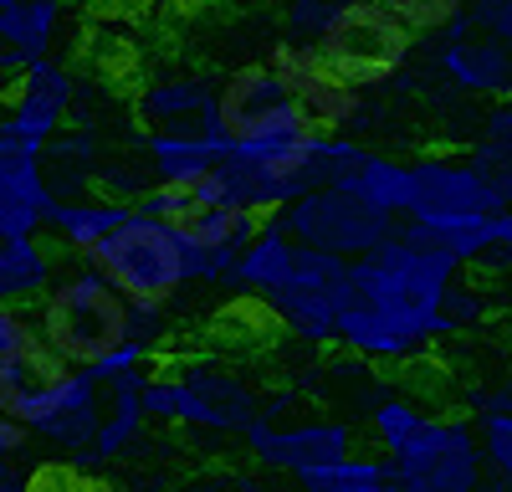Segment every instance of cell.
I'll return each instance as SVG.
<instances>
[{
    "label": "cell",
    "mask_w": 512,
    "mask_h": 492,
    "mask_svg": "<svg viewBox=\"0 0 512 492\" xmlns=\"http://www.w3.org/2000/svg\"><path fill=\"white\" fill-rule=\"evenodd\" d=\"M461 267L436 246L410 241L400 226L369 257L349 262V298L338 339L364 364H405L446 339V293Z\"/></svg>",
    "instance_id": "6da1fadb"
},
{
    "label": "cell",
    "mask_w": 512,
    "mask_h": 492,
    "mask_svg": "<svg viewBox=\"0 0 512 492\" xmlns=\"http://www.w3.org/2000/svg\"><path fill=\"white\" fill-rule=\"evenodd\" d=\"M0 416L47 446L67 472L103 426V385L82 369H67L47 344H31L0 364Z\"/></svg>",
    "instance_id": "7a4b0ae2"
},
{
    "label": "cell",
    "mask_w": 512,
    "mask_h": 492,
    "mask_svg": "<svg viewBox=\"0 0 512 492\" xmlns=\"http://www.w3.org/2000/svg\"><path fill=\"white\" fill-rule=\"evenodd\" d=\"M36 334L67 369H93L113 349L134 344V303L88 262H72L36 303Z\"/></svg>",
    "instance_id": "3957f363"
},
{
    "label": "cell",
    "mask_w": 512,
    "mask_h": 492,
    "mask_svg": "<svg viewBox=\"0 0 512 492\" xmlns=\"http://www.w3.org/2000/svg\"><path fill=\"white\" fill-rule=\"evenodd\" d=\"M82 262L103 272V282H113L128 303L169 308L185 287H195V246L185 226L154 221L144 211H128Z\"/></svg>",
    "instance_id": "277c9868"
},
{
    "label": "cell",
    "mask_w": 512,
    "mask_h": 492,
    "mask_svg": "<svg viewBox=\"0 0 512 492\" xmlns=\"http://www.w3.org/2000/svg\"><path fill=\"white\" fill-rule=\"evenodd\" d=\"M144 416L159 426H190L216 436H246L262 421V390H251L236 369L216 359H185L169 369H149Z\"/></svg>",
    "instance_id": "5b68a950"
},
{
    "label": "cell",
    "mask_w": 512,
    "mask_h": 492,
    "mask_svg": "<svg viewBox=\"0 0 512 492\" xmlns=\"http://www.w3.org/2000/svg\"><path fill=\"white\" fill-rule=\"evenodd\" d=\"M221 134H226V154H256V159H282L297 154L318 129L308 123L303 103L292 98V88L267 67L251 62L221 77Z\"/></svg>",
    "instance_id": "8992f818"
},
{
    "label": "cell",
    "mask_w": 512,
    "mask_h": 492,
    "mask_svg": "<svg viewBox=\"0 0 512 492\" xmlns=\"http://www.w3.org/2000/svg\"><path fill=\"white\" fill-rule=\"evenodd\" d=\"M415 200L400 226L492 221L512 211V164H477L472 154H420L410 159Z\"/></svg>",
    "instance_id": "52a82bcc"
},
{
    "label": "cell",
    "mask_w": 512,
    "mask_h": 492,
    "mask_svg": "<svg viewBox=\"0 0 512 492\" xmlns=\"http://www.w3.org/2000/svg\"><path fill=\"white\" fill-rule=\"evenodd\" d=\"M395 492H482L487 467L477 426L461 416H431L400 451L384 457Z\"/></svg>",
    "instance_id": "ba28073f"
},
{
    "label": "cell",
    "mask_w": 512,
    "mask_h": 492,
    "mask_svg": "<svg viewBox=\"0 0 512 492\" xmlns=\"http://www.w3.org/2000/svg\"><path fill=\"white\" fill-rule=\"evenodd\" d=\"M297 246H308V252H328L338 262H359L369 257L379 241L395 236V221H384L379 211L349 190H308L287 200L282 211L272 216Z\"/></svg>",
    "instance_id": "9c48e42d"
},
{
    "label": "cell",
    "mask_w": 512,
    "mask_h": 492,
    "mask_svg": "<svg viewBox=\"0 0 512 492\" xmlns=\"http://www.w3.org/2000/svg\"><path fill=\"white\" fill-rule=\"evenodd\" d=\"M267 67L292 88V98L303 103V113H308V123L318 134H354L359 123H369L364 77L323 62L313 47H297V41L282 36L267 52Z\"/></svg>",
    "instance_id": "30bf717a"
},
{
    "label": "cell",
    "mask_w": 512,
    "mask_h": 492,
    "mask_svg": "<svg viewBox=\"0 0 512 492\" xmlns=\"http://www.w3.org/2000/svg\"><path fill=\"white\" fill-rule=\"evenodd\" d=\"M349 298V262H338L328 252H297L292 277L262 303L292 339L303 344H333L338 339V313Z\"/></svg>",
    "instance_id": "8fae6325"
},
{
    "label": "cell",
    "mask_w": 512,
    "mask_h": 492,
    "mask_svg": "<svg viewBox=\"0 0 512 492\" xmlns=\"http://www.w3.org/2000/svg\"><path fill=\"white\" fill-rule=\"evenodd\" d=\"M246 446L262 472H282L303 482L308 472H323L333 462L354 457V426L333 416H303V421H277V426L256 421L246 431Z\"/></svg>",
    "instance_id": "7c38bea8"
},
{
    "label": "cell",
    "mask_w": 512,
    "mask_h": 492,
    "mask_svg": "<svg viewBox=\"0 0 512 492\" xmlns=\"http://www.w3.org/2000/svg\"><path fill=\"white\" fill-rule=\"evenodd\" d=\"M431 67L451 82L456 93L492 98V103L512 98V47L482 36L466 16L431 31Z\"/></svg>",
    "instance_id": "4fadbf2b"
},
{
    "label": "cell",
    "mask_w": 512,
    "mask_h": 492,
    "mask_svg": "<svg viewBox=\"0 0 512 492\" xmlns=\"http://www.w3.org/2000/svg\"><path fill=\"white\" fill-rule=\"evenodd\" d=\"M77 113V77L72 67H62L57 57L47 62H36L26 77H21V88L11 93V103L0 108V118L16 129V139L36 154V159H47V149L67 134V118Z\"/></svg>",
    "instance_id": "5bb4252c"
},
{
    "label": "cell",
    "mask_w": 512,
    "mask_h": 492,
    "mask_svg": "<svg viewBox=\"0 0 512 492\" xmlns=\"http://www.w3.org/2000/svg\"><path fill=\"white\" fill-rule=\"evenodd\" d=\"M221 82L200 72H164L139 88V118L154 134H195V139H226L221 134V108H216Z\"/></svg>",
    "instance_id": "9a60e30c"
},
{
    "label": "cell",
    "mask_w": 512,
    "mask_h": 492,
    "mask_svg": "<svg viewBox=\"0 0 512 492\" xmlns=\"http://www.w3.org/2000/svg\"><path fill=\"white\" fill-rule=\"evenodd\" d=\"M144 375H123L103 390V426L93 436V446L82 451V457L67 467V477H103L108 467L128 462L134 451H144V431H149V416H144Z\"/></svg>",
    "instance_id": "2e32d148"
},
{
    "label": "cell",
    "mask_w": 512,
    "mask_h": 492,
    "mask_svg": "<svg viewBox=\"0 0 512 492\" xmlns=\"http://www.w3.org/2000/svg\"><path fill=\"white\" fill-rule=\"evenodd\" d=\"M52 185L41 159H0V241L41 236L52 211Z\"/></svg>",
    "instance_id": "e0dca14e"
},
{
    "label": "cell",
    "mask_w": 512,
    "mask_h": 492,
    "mask_svg": "<svg viewBox=\"0 0 512 492\" xmlns=\"http://www.w3.org/2000/svg\"><path fill=\"white\" fill-rule=\"evenodd\" d=\"M139 154L154 185L195 190L216 164L226 159V139H195V134H139Z\"/></svg>",
    "instance_id": "ac0fdd59"
},
{
    "label": "cell",
    "mask_w": 512,
    "mask_h": 492,
    "mask_svg": "<svg viewBox=\"0 0 512 492\" xmlns=\"http://www.w3.org/2000/svg\"><path fill=\"white\" fill-rule=\"evenodd\" d=\"M297 246L272 216L262 221V231H256L246 246H241V257H236V277H231V287L241 298H251V303H267L277 287L292 277V267H297Z\"/></svg>",
    "instance_id": "d6986e66"
},
{
    "label": "cell",
    "mask_w": 512,
    "mask_h": 492,
    "mask_svg": "<svg viewBox=\"0 0 512 492\" xmlns=\"http://www.w3.org/2000/svg\"><path fill=\"white\" fill-rule=\"evenodd\" d=\"M57 252L41 236L0 241V308H31L52 293L57 282Z\"/></svg>",
    "instance_id": "ffe728a7"
},
{
    "label": "cell",
    "mask_w": 512,
    "mask_h": 492,
    "mask_svg": "<svg viewBox=\"0 0 512 492\" xmlns=\"http://www.w3.org/2000/svg\"><path fill=\"white\" fill-rule=\"evenodd\" d=\"M134 211V205H118V200H93V195H82V200H52V211H47V231L57 236V246L82 262L93 252V246Z\"/></svg>",
    "instance_id": "44dd1931"
},
{
    "label": "cell",
    "mask_w": 512,
    "mask_h": 492,
    "mask_svg": "<svg viewBox=\"0 0 512 492\" xmlns=\"http://www.w3.org/2000/svg\"><path fill=\"white\" fill-rule=\"evenodd\" d=\"M62 16H67V0H11V6L0 11V47L21 52L31 67L47 62L52 47H57Z\"/></svg>",
    "instance_id": "7402d4cb"
},
{
    "label": "cell",
    "mask_w": 512,
    "mask_h": 492,
    "mask_svg": "<svg viewBox=\"0 0 512 492\" xmlns=\"http://www.w3.org/2000/svg\"><path fill=\"white\" fill-rule=\"evenodd\" d=\"M349 195H359L369 211H379L384 221H405L410 216V200H415V180H410V159H395V154H374L364 159V170L354 175Z\"/></svg>",
    "instance_id": "603a6c76"
},
{
    "label": "cell",
    "mask_w": 512,
    "mask_h": 492,
    "mask_svg": "<svg viewBox=\"0 0 512 492\" xmlns=\"http://www.w3.org/2000/svg\"><path fill=\"white\" fill-rule=\"evenodd\" d=\"M267 216L241 211V205H200V211L185 221V236L200 252H241V246L262 231Z\"/></svg>",
    "instance_id": "cb8c5ba5"
},
{
    "label": "cell",
    "mask_w": 512,
    "mask_h": 492,
    "mask_svg": "<svg viewBox=\"0 0 512 492\" xmlns=\"http://www.w3.org/2000/svg\"><path fill=\"white\" fill-rule=\"evenodd\" d=\"M297 487H303V492H395L384 457H364V451H354V457L333 462L323 472H308Z\"/></svg>",
    "instance_id": "d4e9b609"
},
{
    "label": "cell",
    "mask_w": 512,
    "mask_h": 492,
    "mask_svg": "<svg viewBox=\"0 0 512 492\" xmlns=\"http://www.w3.org/2000/svg\"><path fill=\"white\" fill-rule=\"evenodd\" d=\"M425 421V410L415 405V400H405V395H379L374 405H369V431H374V441L384 446V457H390V451H400Z\"/></svg>",
    "instance_id": "484cf974"
},
{
    "label": "cell",
    "mask_w": 512,
    "mask_h": 492,
    "mask_svg": "<svg viewBox=\"0 0 512 492\" xmlns=\"http://www.w3.org/2000/svg\"><path fill=\"white\" fill-rule=\"evenodd\" d=\"M349 6H354V0H282L287 41H297V47H318Z\"/></svg>",
    "instance_id": "4316f807"
},
{
    "label": "cell",
    "mask_w": 512,
    "mask_h": 492,
    "mask_svg": "<svg viewBox=\"0 0 512 492\" xmlns=\"http://www.w3.org/2000/svg\"><path fill=\"white\" fill-rule=\"evenodd\" d=\"M477 446H482L487 482H512V410H482Z\"/></svg>",
    "instance_id": "83f0119b"
},
{
    "label": "cell",
    "mask_w": 512,
    "mask_h": 492,
    "mask_svg": "<svg viewBox=\"0 0 512 492\" xmlns=\"http://www.w3.org/2000/svg\"><path fill=\"white\" fill-rule=\"evenodd\" d=\"M466 154H472L477 164H512V98H502L482 113Z\"/></svg>",
    "instance_id": "f1b7e54d"
},
{
    "label": "cell",
    "mask_w": 512,
    "mask_h": 492,
    "mask_svg": "<svg viewBox=\"0 0 512 492\" xmlns=\"http://www.w3.org/2000/svg\"><path fill=\"white\" fill-rule=\"evenodd\" d=\"M379 11H390L405 31H441L446 21L466 16L472 0H374Z\"/></svg>",
    "instance_id": "f546056e"
},
{
    "label": "cell",
    "mask_w": 512,
    "mask_h": 492,
    "mask_svg": "<svg viewBox=\"0 0 512 492\" xmlns=\"http://www.w3.org/2000/svg\"><path fill=\"white\" fill-rule=\"evenodd\" d=\"M134 211H144V216H154V221H169V226H185L200 205H195V195L190 190H175V185H149L139 200H134Z\"/></svg>",
    "instance_id": "4dcf8cb0"
},
{
    "label": "cell",
    "mask_w": 512,
    "mask_h": 492,
    "mask_svg": "<svg viewBox=\"0 0 512 492\" xmlns=\"http://www.w3.org/2000/svg\"><path fill=\"white\" fill-rule=\"evenodd\" d=\"M487 318V293L477 282H451V293H446V334H466V328H477Z\"/></svg>",
    "instance_id": "1f68e13d"
},
{
    "label": "cell",
    "mask_w": 512,
    "mask_h": 492,
    "mask_svg": "<svg viewBox=\"0 0 512 492\" xmlns=\"http://www.w3.org/2000/svg\"><path fill=\"white\" fill-rule=\"evenodd\" d=\"M31 344H41L36 313H26V308H0V364H6L11 354H21V349H31Z\"/></svg>",
    "instance_id": "d6a6232c"
},
{
    "label": "cell",
    "mask_w": 512,
    "mask_h": 492,
    "mask_svg": "<svg viewBox=\"0 0 512 492\" xmlns=\"http://www.w3.org/2000/svg\"><path fill=\"white\" fill-rule=\"evenodd\" d=\"M466 21H472L482 36L512 47V0H472V6H466Z\"/></svg>",
    "instance_id": "836d02e7"
},
{
    "label": "cell",
    "mask_w": 512,
    "mask_h": 492,
    "mask_svg": "<svg viewBox=\"0 0 512 492\" xmlns=\"http://www.w3.org/2000/svg\"><path fill=\"white\" fill-rule=\"evenodd\" d=\"M487 272H512V211L492 216V231H487V257H482Z\"/></svg>",
    "instance_id": "e575fe53"
},
{
    "label": "cell",
    "mask_w": 512,
    "mask_h": 492,
    "mask_svg": "<svg viewBox=\"0 0 512 492\" xmlns=\"http://www.w3.org/2000/svg\"><path fill=\"white\" fill-rule=\"evenodd\" d=\"M26 457H31V436L11 416H0V462H26Z\"/></svg>",
    "instance_id": "d590c367"
},
{
    "label": "cell",
    "mask_w": 512,
    "mask_h": 492,
    "mask_svg": "<svg viewBox=\"0 0 512 492\" xmlns=\"http://www.w3.org/2000/svg\"><path fill=\"white\" fill-rule=\"evenodd\" d=\"M472 410H477V416H482V410H512V375L497 390H472Z\"/></svg>",
    "instance_id": "8d00e7d4"
},
{
    "label": "cell",
    "mask_w": 512,
    "mask_h": 492,
    "mask_svg": "<svg viewBox=\"0 0 512 492\" xmlns=\"http://www.w3.org/2000/svg\"><path fill=\"white\" fill-rule=\"evenodd\" d=\"M0 492H36V477L26 462H0Z\"/></svg>",
    "instance_id": "74e56055"
},
{
    "label": "cell",
    "mask_w": 512,
    "mask_h": 492,
    "mask_svg": "<svg viewBox=\"0 0 512 492\" xmlns=\"http://www.w3.org/2000/svg\"><path fill=\"white\" fill-rule=\"evenodd\" d=\"M67 492H113V487H108L103 477H77V482H72Z\"/></svg>",
    "instance_id": "f35d334b"
},
{
    "label": "cell",
    "mask_w": 512,
    "mask_h": 492,
    "mask_svg": "<svg viewBox=\"0 0 512 492\" xmlns=\"http://www.w3.org/2000/svg\"><path fill=\"white\" fill-rule=\"evenodd\" d=\"M482 492H512V482H487Z\"/></svg>",
    "instance_id": "ab89813d"
},
{
    "label": "cell",
    "mask_w": 512,
    "mask_h": 492,
    "mask_svg": "<svg viewBox=\"0 0 512 492\" xmlns=\"http://www.w3.org/2000/svg\"><path fill=\"white\" fill-rule=\"evenodd\" d=\"M6 6H11V0H0V11H6Z\"/></svg>",
    "instance_id": "60d3db41"
}]
</instances>
